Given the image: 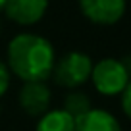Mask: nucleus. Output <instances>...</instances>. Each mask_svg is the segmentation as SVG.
Instances as JSON below:
<instances>
[{
  "mask_svg": "<svg viewBox=\"0 0 131 131\" xmlns=\"http://www.w3.org/2000/svg\"><path fill=\"white\" fill-rule=\"evenodd\" d=\"M6 2H8V0H0V12H2V10H4V6H6Z\"/></svg>",
  "mask_w": 131,
  "mask_h": 131,
  "instance_id": "obj_12",
  "label": "nucleus"
},
{
  "mask_svg": "<svg viewBox=\"0 0 131 131\" xmlns=\"http://www.w3.org/2000/svg\"><path fill=\"white\" fill-rule=\"evenodd\" d=\"M83 17L94 25L110 27L123 19L127 0H77Z\"/></svg>",
  "mask_w": 131,
  "mask_h": 131,
  "instance_id": "obj_4",
  "label": "nucleus"
},
{
  "mask_svg": "<svg viewBox=\"0 0 131 131\" xmlns=\"http://www.w3.org/2000/svg\"><path fill=\"white\" fill-rule=\"evenodd\" d=\"M19 108L31 118H41L50 110L52 93L45 81H25L17 94Z\"/></svg>",
  "mask_w": 131,
  "mask_h": 131,
  "instance_id": "obj_5",
  "label": "nucleus"
},
{
  "mask_svg": "<svg viewBox=\"0 0 131 131\" xmlns=\"http://www.w3.org/2000/svg\"><path fill=\"white\" fill-rule=\"evenodd\" d=\"M10 70H8V66H6V62L0 60V98L6 94V91H8L10 87Z\"/></svg>",
  "mask_w": 131,
  "mask_h": 131,
  "instance_id": "obj_10",
  "label": "nucleus"
},
{
  "mask_svg": "<svg viewBox=\"0 0 131 131\" xmlns=\"http://www.w3.org/2000/svg\"><path fill=\"white\" fill-rule=\"evenodd\" d=\"M48 10V0H8L2 12L10 21L17 25H35L45 17Z\"/></svg>",
  "mask_w": 131,
  "mask_h": 131,
  "instance_id": "obj_6",
  "label": "nucleus"
},
{
  "mask_svg": "<svg viewBox=\"0 0 131 131\" xmlns=\"http://www.w3.org/2000/svg\"><path fill=\"white\" fill-rule=\"evenodd\" d=\"M6 66L21 81H46L52 75L56 50L48 39L37 33H19L8 42Z\"/></svg>",
  "mask_w": 131,
  "mask_h": 131,
  "instance_id": "obj_1",
  "label": "nucleus"
},
{
  "mask_svg": "<svg viewBox=\"0 0 131 131\" xmlns=\"http://www.w3.org/2000/svg\"><path fill=\"white\" fill-rule=\"evenodd\" d=\"M93 64L89 54L81 52V50H70L64 56H60L54 62L52 75L58 87L64 89H79L91 79V71H93Z\"/></svg>",
  "mask_w": 131,
  "mask_h": 131,
  "instance_id": "obj_2",
  "label": "nucleus"
},
{
  "mask_svg": "<svg viewBox=\"0 0 131 131\" xmlns=\"http://www.w3.org/2000/svg\"><path fill=\"white\" fill-rule=\"evenodd\" d=\"M93 108V102H91V98L87 93H83V91H70V93L66 94L64 98V110L68 112L70 116H73L75 119L79 118V116L87 114V112Z\"/></svg>",
  "mask_w": 131,
  "mask_h": 131,
  "instance_id": "obj_9",
  "label": "nucleus"
},
{
  "mask_svg": "<svg viewBox=\"0 0 131 131\" xmlns=\"http://www.w3.org/2000/svg\"><path fill=\"white\" fill-rule=\"evenodd\" d=\"M91 83L94 91L102 96H119L127 83L131 81V73L123 60L118 58H102L93 64L91 71Z\"/></svg>",
  "mask_w": 131,
  "mask_h": 131,
  "instance_id": "obj_3",
  "label": "nucleus"
},
{
  "mask_svg": "<svg viewBox=\"0 0 131 131\" xmlns=\"http://www.w3.org/2000/svg\"><path fill=\"white\" fill-rule=\"evenodd\" d=\"M119 104H122L123 114L131 119V81L127 83V87L123 89V93L119 94Z\"/></svg>",
  "mask_w": 131,
  "mask_h": 131,
  "instance_id": "obj_11",
  "label": "nucleus"
},
{
  "mask_svg": "<svg viewBox=\"0 0 131 131\" xmlns=\"http://www.w3.org/2000/svg\"><path fill=\"white\" fill-rule=\"evenodd\" d=\"M35 131H75V118L64 108H50L39 118Z\"/></svg>",
  "mask_w": 131,
  "mask_h": 131,
  "instance_id": "obj_8",
  "label": "nucleus"
},
{
  "mask_svg": "<svg viewBox=\"0 0 131 131\" xmlns=\"http://www.w3.org/2000/svg\"><path fill=\"white\" fill-rule=\"evenodd\" d=\"M0 31H2V21H0Z\"/></svg>",
  "mask_w": 131,
  "mask_h": 131,
  "instance_id": "obj_13",
  "label": "nucleus"
},
{
  "mask_svg": "<svg viewBox=\"0 0 131 131\" xmlns=\"http://www.w3.org/2000/svg\"><path fill=\"white\" fill-rule=\"evenodd\" d=\"M75 131H123L119 119L104 108H91L75 119Z\"/></svg>",
  "mask_w": 131,
  "mask_h": 131,
  "instance_id": "obj_7",
  "label": "nucleus"
}]
</instances>
